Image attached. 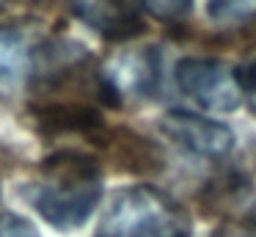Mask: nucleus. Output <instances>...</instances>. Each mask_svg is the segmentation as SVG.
I'll return each mask as SVG.
<instances>
[{
	"label": "nucleus",
	"instance_id": "8",
	"mask_svg": "<svg viewBox=\"0 0 256 237\" xmlns=\"http://www.w3.org/2000/svg\"><path fill=\"white\" fill-rule=\"evenodd\" d=\"M256 14V0H206V17L218 25L250 20Z\"/></svg>",
	"mask_w": 256,
	"mask_h": 237
},
{
	"label": "nucleus",
	"instance_id": "4",
	"mask_svg": "<svg viewBox=\"0 0 256 237\" xmlns=\"http://www.w3.org/2000/svg\"><path fill=\"white\" fill-rule=\"evenodd\" d=\"M160 130L176 146L188 149L196 157L218 160L234 149V132L215 119H204L190 110H171L160 119Z\"/></svg>",
	"mask_w": 256,
	"mask_h": 237
},
{
	"label": "nucleus",
	"instance_id": "3",
	"mask_svg": "<svg viewBox=\"0 0 256 237\" xmlns=\"http://www.w3.org/2000/svg\"><path fill=\"white\" fill-rule=\"evenodd\" d=\"M176 83L190 99L215 113H232L242 102L237 69L218 58L190 55L176 64Z\"/></svg>",
	"mask_w": 256,
	"mask_h": 237
},
{
	"label": "nucleus",
	"instance_id": "12",
	"mask_svg": "<svg viewBox=\"0 0 256 237\" xmlns=\"http://www.w3.org/2000/svg\"><path fill=\"white\" fill-rule=\"evenodd\" d=\"M212 237H256V226H220Z\"/></svg>",
	"mask_w": 256,
	"mask_h": 237
},
{
	"label": "nucleus",
	"instance_id": "2",
	"mask_svg": "<svg viewBox=\"0 0 256 237\" xmlns=\"http://www.w3.org/2000/svg\"><path fill=\"white\" fill-rule=\"evenodd\" d=\"M96 237H190V215L154 185H132L110 198Z\"/></svg>",
	"mask_w": 256,
	"mask_h": 237
},
{
	"label": "nucleus",
	"instance_id": "7",
	"mask_svg": "<svg viewBox=\"0 0 256 237\" xmlns=\"http://www.w3.org/2000/svg\"><path fill=\"white\" fill-rule=\"evenodd\" d=\"M39 44L22 28H0V83H17L25 75H34Z\"/></svg>",
	"mask_w": 256,
	"mask_h": 237
},
{
	"label": "nucleus",
	"instance_id": "6",
	"mask_svg": "<svg viewBox=\"0 0 256 237\" xmlns=\"http://www.w3.org/2000/svg\"><path fill=\"white\" fill-rule=\"evenodd\" d=\"M72 11L110 42H127L144 31V22L127 0H69Z\"/></svg>",
	"mask_w": 256,
	"mask_h": 237
},
{
	"label": "nucleus",
	"instance_id": "10",
	"mask_svg": "<svg viewBox=\"0 0 256 237\" xmlns=\"http://www.w3.org/2000/svg\"><path fill=\"white\" fill-rule=\"evenodd\" d=\"M0 237H42V234L20 215L0 212Z\"/></svg>",
	"mask_w": 256,
	"mask_h": 237
},
{
	"label": "nucleus",
	"instance_id": "13",
	"mask_svg": "<svg viewBox=\"0 0 256 237\" xmlns=\"http://www.w3.org/2000/svg\"><path fill=\"white\" fill-rule=\"evenodd\" d=\"M6 3H8V0H0V9H6Z\"/></svg>",
	"mask_w": 256,
	"mask_h": 237
},
{
	"label": "nucleus",
	"instance_id": "1",
	"mask_svg": "<svg viewBox=\"0 0 256 237\" xmlns=\"http://www.w3.org/2000/svg\"><path fill=\"white\" fill-rule=\"evenodd\" d=\"M102 196V168L83 152H58L42 163L28 187L36 212L50 226L72 231L91 218Z\"/></svg>",
	"mask_w": 256,
	"mask_h": 237
},
{
	"label": "nucleus",
	"instance_id": "11",
	"mask_svg": "<svg viewBox=\"0 0 256 237\" xmlns=\"http://www.w3.org/2000/svg\"><path fill=\"white\" fill-rule=\"evenodd\" d=\"M237 80H240V88H242V99H248L250 110H254V116H256V58L245 61V64L240 66Z\"/></svg>",
	"mask_w": 256,
	"mask_h": 237
},
{
	"label": "nucleus",
	"instance_id": "5",
	"mask_svg": "<svg viewBox=\"0 0 256 237\" xmlns=\"http://www.w3.org/2000/svg\"><path fill=\"white\" fill-rule=\"evenodd\" d=\"M102 88H105L108 102L118 105L122 97L144 99L152 97L160 80V61L154 50H132V53L118 55L108 64V69L100 72Z\"/></svg>",
	"mask_w": 256,
	"mask_h": 237
},
{
	"label": "nucleus",
	"instance_id": "9",
	"mask_svg": "<svg viewBox=\"0 0 256 237\" xmlns=\"http://www.w3.org/2000/svg\"><path fill=\"white\" fill-rule=\"evenodd\" d=\"M140 6L162 22H179L190 14L193 0H140Z\"/></svg>",
	"mask_w": 256,
	"mask_h": 237
}]
</instances>
